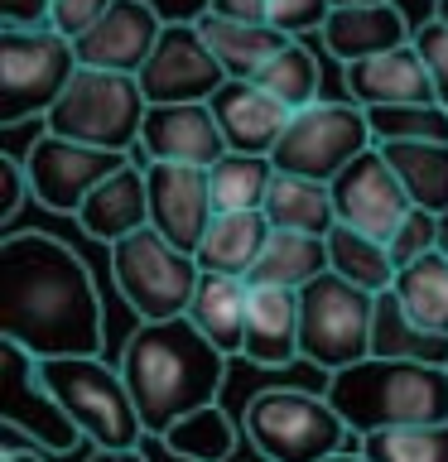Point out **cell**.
Segmentation results:
<instances>
[{
  "mask_svg": "<svg viewBox=\"0 0 448 462\" xmlns=\"http://www.w3.org/2000/svg\"><path fill=\"white\" fill-rule=\"evenodd\" d=\"M0 337L39 361L101 356L107 313L87 260L53 231L0 236Z\"/></svg>",
  "mask_w": 448,
  "mask_h": 462,
  "instance_id": "6da1fadb",
  "label": "cell"
},
{
  "mask_svg": "<svg viewBox=\"0 0 448 462\" xmlns=\"http://www.w3.org/2000/svg\"><path fill=\"white\" fill-rule=\"evenodd\" d=\"M227 361L231 356L217 352L188 313L164 318V323H140L121 346V375L140 410L145 433L164 439L183 414L217 404L227 381Z\"/></svg>",
  "mask_w": 448,
  "mask_h": 462,
  "instance_id": "7a4b0ae2",
  "label": "cell"
},
{
  "mask_svg": "<svg viewBox=\"0 0 448 462\" xmlns=\"http://www.w3.org/2000/svg\"><path fill=\"white\" fill-rule=\"evenodd\" d=\"M323 395L357 439L405 424H448V366L361 356L328 375Z\"/></svg>",
  "mask_w": 448,
  "mask_h": 462,
  "instance_id": "3957f363",
  "label": "cell"
},
{
  "mask_svg": "<svg viewBox=\"0 0 448 462\" xmlns=\"http://www.w3.org/2000/svg\"><path fill=\"white\" fill-rule=\"evenodd\" d=\"M246 439L266 462H323L342 453L347 439H357L347 429V419L332 410L328 395L318 390H294V385H270L256 390L246 400Z\"/></svg>",
  "mask_w": 448,
  "mask_h": 462,
  "instance_id": "277c9868",
  "label": "cell"
},
{
  "mask_svg": "<svg viewBox=\"0 0 448 462\" xmlns=\"http://www.w3.org/2000/svg\"><path fill=\"white\" fill-rule=\"evenodd\" d=\"M145 111H150V97H145L140 78L107 68H78L68 92L43 116V130L78 144H97V150L130 154L140 150Z\"/></svg>",
  "mask_w": 448,
  "mask_h": 462,
  "instance_id": "5b68a950",
  "label": "cell"
},
{
  "mask_svg": "<svg viewBox=\"0 0 448 462\" xmlns=\"http://www.w3.org/2000/svg\"><path fill=\"white\" fill-rule=\"evenodd\" d=\"M111 280L140 323H164V318L188 313L202 265L198 255L179 251L164 231L140 226L111 245Z\"/></svg>",
  "mask_w": 448,
  "mask_h": 462,
  "instance_id": "8992f818",
  "label": "cell"
},
{
  "mask_svg": "<svg viewBox=\"0 0 448 462\" xmlns=\"http://www.w3.org/2000/svg\"><path fill=\"white\" fill-rule=\"evenodd\" d=\"M78 49L63 39L53 24L39 29H14L0 24V125L43 121L53 101L68 92L72 72H78Z\"/></svg>",
  "mask_w": 448,
  "mask_h": 462,
  "instance_id": "52a82bcc",
  "label": "cell"
},
{
  "mask_svg": "<svg viewBox=\"0 0 448 462\" xmlns=\"http://www.w3.org/2000/svg\"><path fill=\"white\" fill-rule=\"evenodd\" d=\"M43 381L53 385V395L63 400L92 448H140L145 424L121 366L101 356H53L43 361Z\"/></svg>",
  "mask_w": 448,
  "mask_h": 462,
  "instance_id": "ba28073f",
  "label": "cell"
},
{
  "mask_svg": "<svg viewBox=\"0 0 448 462\" xmlns=\"http://www.w3.org/2000/svg\"><path fill=\"white\" fill-rule=\"evenodd\" d=\"M371 323H376V294L342 280L338 270L318 274L299 289V352L323 375L371 356Z\"/></svg>",
  "mask_w": 448,
  "mask_h": 462,
  "instance_id": "9c48e42d",
  "label": "cell"
},
{
  "mask_svg": "<svg viewBox=\"0 0 448 462\" xmlns=\"http://www.w3.org/2000/svg\"><path fill=\"white\" fill-rule=\"evenodd\" d=\"M371 144H376V135H371L367 106H357L352 97L347 101H313V106L289 116V125H285L280 144L270 150V159L280 173L332 183Z\"/></svg>",
  "mask_w": 448,
  "mask_h": 462,
  "instance_id": "30bf717a",
  "label": "cell"
},
{
  "mask_svg": "<svg viewBox=\"0 0 448 462\" xmlns=\"http://www.w3.org/2000/svg\"><path fill=\"white\" fill-rule=\"evenodd\" d=\"M0 429H14L20 439L39 443L53 457L72 453L82 439V429L72 424L63 400L43 381V361L5 337H0Z\"/></svg>",
  "mask_w": 448,
  "mask_h": 462,
  "instance_id": "8fae6325",
  "label": "cell"
},
{
  "mask_svg": "<svg viewBox=\"0 0 448 462\" xmlns=\"http://www.w3.org/2000/svg\"><path fill=\"white\" fill-rule=\"evenodd\" d=\"M130 154L116 150H97V144H78L63 135H49L39 130V140L24 150V169H29V198L39 208H49L58 217H78L87 193L111 179L116 169H126Z\"/></svg>",
  "mask_w": 448,
  "mask_h": 462,
  "instance_id": "7c38bea8",
  "label": "cell"
},
{
  "mask_svg": "<svg viewBox=\"0 0 448 462\" xmlns=\"http://www.w3.org/2000/svg\"><path fill=\"white\" fill-rule=\"evenodd\" d=\"M135 78L150 106H169V101H212V92L227 82V68L217 63V53L208 49L193 20H169L150 63Z\"/></svg>",
  "mask_w": 448,
  "mask_h": 462,
  "instance_id": "4fadbf2b",
  "label": "cell"
},
{
  "mask_svg": "<svg viewBox=\"0 0 448 462\" xmlns=\"http://www.w3.org/2000/svg\"><path fill=\"white\" fill-rule=\"evenodd\" d=\"M332 202H338V222L352 231H367L376 241H390L400 222L415 212L410 193H405L400 173L386 164L381 144L361 150L338 179H332Z\"/></svg>",
  "mask_w": 448,
  "mask_h": 462,
  "instance_id": "5bb4252c",
  "label": "cell"
},
{
  "mask_svg": "<svg viewBox=\"0 0 448 462\" xmlns=\"http://www.w3.org/2000/svg\"><path fill=\"white\" fill-rule=\"evenodd\" d=\"M145 183H150V226L193 255L208 236L217 202L208 169L198 164H164V159H145Z\"/></svg>",
  "mask_w": 448,
  "mask_h": 462,
  "instance_id": "9a60e30c",
  "label": "cell"
},
{
  "mask_svg": "<svg viewBox=\"0 0 448 462\" xmlns=\"http://www.w3.org/2000/svg\"><path fill=\"white\" fill-rule=\"evenodd\" d=\"M140 154L164 159V164H198L212 169L227 154V135L217 125L208 101H169V106L145 111L140 130Z\"/></svg>",
  "mask_w": 448,
  "mask_h": 462,
  "instance_id": "2e32d148",
  "label": "cell"
},
{
  "mask_svg": "<svg viewBox=\"0 0 448 462\" xmlns=\"http://www.w3.org/2000/svg\"><path fill=\"white\" fill-rule=\"evenodd\" d=\"M169 20H159V10L150 0H116V5L101 14L97 29L72 43L78 49V63L82 68H107V72H135L150 63L159 34H164Z\"/></svg>",
  "mask_w": 448,
  "mask_h": 462,
  "instance_id": "e0dca14e",
  "label": "cell"
},
{
  "mask_svg": "<svg viewBox=\"0 0 448 462\" xmlns=\"http://www.w3.org/2000/svg\"><path fill=\"white\" fill-rule=\"evenodd\" d=\"M208 106L217 116V125H222V135H227V150H237V154H270L285 135L289 116H294L251 78H227L212 92Z\"/></svg>",
  "mask_w": 448,
  "mask_h": 462,
  "instance_id": "ac0fdd59",
  "label": "cell"
},
{
  "mask_svg": "<svg viewBox=\"0 0 448 462\" xmlns=\"http://www.w3.org/2000/svg\"><path fill=\"white\" fill-rule=\"evenodd\" d=\"M347 97L357 101V106H410V101H439L434 92V78H429V63L425 53L410 43H400V49L390 53H376V58H361V63H347Z\"/></svg>",
  "mask_w": 448,
  "mask_h": 462,
  "instance_id": "d6986e66",
  "label": "cell"
},
{
  "mask_svg": "<svg viewBox=\"0 0 448 462\" xmlns=\"http://www.w3.org/2000/svg\"><path fill=\"white\" fill-rule=\"evenodd\" d=\"M318 39L347 68V63H361V58H376V53H390L400 43H410L415 29L396 0H376V5H332Z\"/></svg>",
  "mask_w": 448,
  "mask_h": 462,
  "instance_id": "ffe728a7",
  "label": "cell"
},
{
  "mask_svg": "<svg viewBox=\"0 0 448 462\" xmlns=\"http://www.w3.org/2000/svg\"><path fill=\"white\" fill-rule=\"evenodd\" d=\"M246 361L266 371H280L299 361V289H275V284H251L246 303Z\"/></svg>",
  "mask_w": 448,
  "mask_h": 462,
  "instance_id": "44dd1931",
  "label": "cell"
},
{
  "mask_svg": "<svg viewBox=\"0 0 448 462\" xmlns=\"http://www.w3.org/2000/svg\"><path fill=\"white\" fill-rule=\"evenodd\" d=\"M78 226L92 241H107V245H116L121 236H130V231H140V226H150V183H145V169L135 159L87 193L82 212H78Z\"/></svg>",
  "mask_w": 448,
  "mask_h": 462,
  "instance_id": "7402d4cb",
  "label": "cell"
},
{
  "mask_svg": "<svg viewBox=\"0 0 448 462\" xmlns=\"http://www.w3.org/2000/svg\"><path fill=\"white\" fill-rule=\"evenodd\" d=\"M246 303H251V280L202 270L193 303H188V318L222 356H241L246 352Z\"/></svg>",
  "mask_w": 448,
  "mask_h": 462,
  "instance_id": "603a6c76",
  "label": "cell"
},
{
  "mask_svg": "<svg viewBox=\"0 0 448 462\" xmlns=\"http://www.w3.org/2000/svg\"><path fill=\"white\" fill-rule=\"evenodd\" d=\"M193 24H198V34L208 39V49L217 53V63L227 68V78H256V72L289 43V34L275 29L270 20L251 24V20H222V14H212V10H198Z\"/></svg>",
  "mask_w": 448,
  "mask_h": 462,
  "instance_id": "cb8c5ba5",
  "label": "cell"
},
{
  "mask_svg": "<svg viewBox=\"0 0 448 462\" xmlns=\"http://www.w3.org/2000/svg\"><path fill=\"white\" fill-rule=\"evenodd\" d=\"M270 222L266 212H217L208 236H202L198 245V265L212 270V274H237V280H246V274L256 270L260 251H266L270 241Z\"/></svg>",
  "mask_w": 448,
  "mask_h": 462,
  "instance_id": "d4e9b609",
  "label": "cell"
},
{
  "mask_svg": "<svg viewBox=\"0 0 448 462\" xmlns=\"http://www.w3.org/2000/svg\"><path fill=\"white\" fill-rule=\"evenodd\" d=\"M266 222L275 231H309V236H328L338 226V202H332V183L299 179V173H280L266 193Z\"/></svg>",
  "mask_w": 448,
  "mask_h": 462,
  "instance_id": "484cf974",
  "label": "cell"
},
{
  "mask_svg": "<svg viewBox=\"0 0 448 462\" xmlns=\"http://www.w3.org/2000/svg\"><path fill=\"white\" fill-rule=\"evenodd\" d=\"M371 356L396 361H425V366H448V332H434L415 323L410 309L396 299V289L376 294V323H371Z\"/></svg>",
  "mask_w": 448,
  "mask_h": 462,
  "instance_id": "4316f807",
  "label": "cell"
},
{
  "mask_svg": "<svg viewBox=\"0 0 448 462\" xmlns=\"http://www.w3.org/2000/svg\"><path fill=\"white\" fill-rule=\"evenodd\" d=\"M381 154L400 173L415 208L448 212V140H386Z\"/></svg>",
  "mask_w": 448,
  "mask_h": 462,
  "instance_id": "83f0119b",
  "label": "cell"
},
{
  "mask_svg": "<svg viewBox=\"0 0 448 462\" xmlns=\"http://www.w3.org/2000/svg\"><path fill=\"white\" fill-rule=\"evenodd\" d=\"M318 274H328V236H309V231H270L266 251H260L256 270L246 274L251 284H275V289H303Z\"/></svg>",
  "mask_w": 448,
  "mask_h": 462,
  "instance_id": "f1b7e54d",
  "label": "cell"
},
{
  "mask_svg": "<svg viewBox=\"0 0 448 462\" xmlns=\"http://www.w3.org/2000/svg\"><path fill=\"white\" fill-rule=\"evenodd\" d=\"M328 270H338L342 280H352L367 294H386L396 284V260H390V245L367 236V231L352 226H332L328 231Z\"/></svg>",
  "mask_w": 448,
  "mask_h": 462,
  "instance_id": "f546056e",
  "label": "cell"
},
{
  "mask_svg": "<svg viewBox=\"0 0 448 462\" xmlns=\"http://www.w3.org/2000/svg\"><path fill=\"white\" fill-rule=\"evenodd\" d=\"M208 183H212L217 212H260V208H266L270 183H275V159L270 154H237V150H227L208 169Z\"/></svg>",
  "mask_w": 448,
  "mask_h": 462,
  "instance_id": "4dcf8cb0",
  "label": "cell"
},
{
  "mask_svg": "<svg viewBox=\"0 0 448 462\" xmlns=\"http://www.w3.org/2000/svg\"><path fill=\"white\" fill-rule=\"evenodd\" d=\"M159 443H164L179 462H231L241 433H237V424H231V414L222 404H202V410L183 414Z\"/></svg>",
  "mask_w": 448,
  "mask_h": 462,
  "instance_id": "1f68e13d",
  "label": "cell"
},
{
  "mask_svg": "<svg viewBox=\"0 0 448 462\" xmlns=\"http://www.w3.org/2000/svg\"><path fill=\"white\" fill-rule=\"evenodd\" d=\"M396 299L410 309L415 323H425L434 332H448V255L429 251L396 270Z\"/></svg>",
  "mask_w": 448,
  "mask_h": 462,
  "instance_id": "d6a6232c",
  "label": "cell"
},
{
  "mask_svg": "<svg viewBox=\"0 0 448 462\" xmlns=\"http://www.w3.org/2000/svg\"><path fill=\"white\" fill-rule=\"evenodd\" d=\"M251 82H260L289 111H303V106H313V101H323V97H318V87H323V68H318V53L303 39H289Z\"/></svg>",
  "mask_w": 448,
  "mask_h": 462,
  "instance_id": "836d02e7",
  "label": "cell"
},
{
  "mask_svg": "<svg viewBox=\"0 0 448 462\" xmlns=\"http://www.w3.org/2000/svg\"><path fill=\"white\" fill-rule=\"evenodd\" d=\"M371 462H448V424H405L361 439Z\"/></svg>",
  "mask_w": 448,
  "mask_h": 462,
  "instance_id": "e575fe53",
  "label": "cell"
},
{
  "mask_svg": "<svg viewBox=\"0 0 448 462\" xmlns=\"http://www.w3.org/2000/svg\"><path fill=\"white\" fill-rule=\"evenodd\" d=\"M371 135L386 140H448V106L439 101H410V106H371Z\"/></svg>",
  "mask_w": 448,
  "mask_h": 462,
  "instance_id": "d590c367",
  "label": "cell"
},
{
  "mask_svg": "<svg viewBox=\"0 0 448 462\" xmlns=\"http://www.w3.org/2000/svg\"><path fill=\"white\" fill-rule=\"evenodd\" d=\"M386 245H390V260H396V270L410 265V260H419V255H429V251H439V212L415 208Z\"/></svg>",
  "mask_w": 448,
  "mask_h": 462,
  "instance_id": "8d00e7d4",
  "label": "cell"
},
{
  "mask_svg": "<svg viewBox=\"0 0 448 462\" xmlns=\"http://www.w3.org/2000/svg\"><path fill=\"white\" fill-rule=\"evenodd\" d=\"M328 14H332V0H270V24L285 29L289 39L323 34Z\"/></svg>",
  "mask_w": 448,
  "mask_h": 462,
  "instance_id": "74e56055",
  "label": "cell"
},
{
  "mask_svg": "<svg viewBox=\"0 0 448 462\" xmlns=\"http://www.w3.org/2000/svg\"><path fill=\"white\" fill-rule=\"evenodd\" d=\"M415 49L425 53V63H429V78H434V92H439V106H448V24L429 14V20L415 29Z\"/></svg>",
  "mask_w": 448,
  "mask_h": 462,
  "instance_id": "f35d334b",
  "label": "cell"
},
{
  "mask_svg": "<svg viewBox=\"0 0 448 462\" xmlns=\"http://www.w3.org/2000/svg\"><path fill=\"white\" fill-rule=\"evenodd\" d=\"M111 5H116V0H53V5H49V24H53L63 39L78 43L87 29L101 24V14H107Z\"/></svg>",
  "mask_w": 448,
  "mask_h": 462,
  "instance_id": "ab89813d",
  "label": "cell"
},
{
  "mask_svg": "<svg viewBox=\"0 0 448 462\" xmlns=\"http://www.w3.org/2000/svg\"><path fill=\"white\" fill-rule=\"evenodd\" d=\"M29 198V169L24 154H0V222H10L20 212V202Z\"/></svg>",
  "mask_w": 448,
  "mask_h": 462,
  "instance_id": "60d3db41",
  "label": "cell"
},
{
  "mask_svg": "<svg viewBox=\"0 0 448 462\" xmlns=\"http://www.w3.org/2000/svg\"><path fill=\"white\" fill-rule=\"evenodd\" d=\"M49 5L53 0H0V24L39 29V24H49Z\"/></svg>",
  "mask_w": 448,
  "mask_h": 462,
  "instance_id": "b9f144b4",
  "label": "cell"
},
{
  "mask_svg": "<svg viewBox=\"0 0 448 462\" xmlns=\"http://www.w3.org/2000/svg\"><path fill=\"white\" fill-rule=\"evenodd\" d=\"M202 10L222 14V20H251V24L270 20V0H208Z\"/></svg>",
  "mask_w": 448,
  "mask_h": 462,
  "instance_id": "7bdbcfd3",
  "label": "cell"
},
{
  "mask_svg": "<svg viewBox=\"0 0 448 462\" xmlns=\"http://www.w3.org/2000/svg\"><path fill=\"white\" fill-rule=\"evenodd\" d=\"M0 462H49V453L39 443L20 439L14 429H0Z\"/></svg>",
  "mask_w": 448,
  "mask_h": 462,
  "instance_id": "ee69618b",
  "label": "cell"
},
{
  "mask_svg": "<svg viewBox=\"0 0 448 462\" xmlns=\"http://www.w3.org/2000/svg\"><path fill=\"white\" fill-rule=\"evenodd\" d=\"M87 462H145L140 448H97Z\"/></svg>",
  "mask_w": 448,
  "mask_h": 462,
  "instance_id": "f6af8a7d",
  "label": "cell"
},
{
  "mask_svg": "<svg viewBox=\"0 0 448 462\" xmlns=\"http://www.w3.org/2000/svg\"><path fill=\"white\" fill-rule=\"evenodd\" d=\"M323 462H371L361 448H342V453H332V457H323Z\"/></svg>",
  "mask_w": 448,
  "mask_h": 462,
  "instance_id": "bcb514c9",
  "label": "cell"
},
{
  "mask_svg": "<svg viewBox=\"0 0 448 462\" xmlns=\"http://www.w3.org/2000/svg\"><path fill=\"white\" fill-rule=\"evenodd\" d=\"M439 251H443V255H448V212H443V217H439Z\"/></svg>",
  "mask_w": 448,
  "mask_h": 462,
  "instance_id": "7dc6e473",
  "label": "cell"
},
{
  "mask_svg": "<svg viewBox=\"0 0 448 462\" xmlns=\"http://www.w3.org/2000/svg\"><path fill=\"white\" fill-rule=\"evenodd\" d=\"M434 20H443V24H448V0H434Z\"/></svg>",
  "mask_w": 448,
  "mask_h": 462,
  "instance_id": "c3c4849f",
  "label": "cell"
},
{
  "mask_svg": "<svg viewBox=\"0 0 448 462\" xmlns=\"http://www.w3.org/2000/svg\"><path fill=\"white\" fill-rule=\"evenodd\" d=\"M332 5H376V0H332Z\"/></svg>",
  "mask_w": 448,
  "mask_h": 462,
  "instance_id": "681fc988",
  "label": "cell"
}]
</instances>
